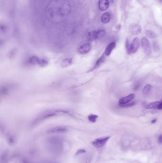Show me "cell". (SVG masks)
<instances>
[{
    "instance_id": "obj_25",
    "label": "cell",
    "mask_w": 162,
    "mask_h": 163,
    "mask_svg": "<svg viewBox=\"0 0 162 163\" xmlns=\"http://www.w3.org/2000/svg\"><path fill=\"white\" fill-rule=\"evenodd\" d=\"M7 141L9 144L10 145H13L15 142V139L13 137L12 135H9L8 136Z\"/></svg>"
},
{
    "instance_id": "obj_20",
    "label": "cell",
    "mask_w": 162,
    "mask_h": 163,
    "mask_svg": "<svg viewBox=\"0 0 162 163\" xmlns=\"http://www.w3.org/2000/svg\"><path fill=\"white\" fill-rule=\"evenodd\" d=\"M135 105H136V103L134 102H131V103H127V104H124V105H120L119 106L121 107L127 108V107H132V106H133Z\"/></svg>"
},
{
    "instance_id": "obj_17",
    "label": "cell",
    "mask_w": 162,
    "mask_h": 163,
    "mask_svg": "<svg viewBox=\"0 0 162 163\" xmlns=\"http://www.w3.org/2000/svg\"><path fill=\"white\" fill-rule=\"evenodd\" d=\"M145 34L149 38L153 39L155 38L156 37V34L155 33V32H153L151 30H147L145 31Z\"/></svg>"
},
{
    "instance_id": "obj_13",
    "label": "cell",
    "mask_w": 162,
    "mask_h": 163,
    "mask_svg": "<svg viewBox=\"0 0 162 163\" xmlns=\"http://www.w3.org/2000/svg\"><path fill=\"white\" fill-rule=\"evenodd\" d=\"M111 18V14L109 12L105 13L102 14L101 17L102 23H107L109 22Z\"/></svg>"
},
{
    "instance_id": "obj_31",
    "label": "cell",
    "mask_w": 162,
    "mask_h": 163,
    "mask_svg": "<svg viewBox=\"0 0 162 163\" xmlns=\"http://www.w3.org/2000/svg\"><path fill=\"white\" fill-rule=\"evenodd\" d=\"M159 1L160 2H161V3H162V0H159Z\"/></svg>"
},
{
    "instance_id": "obj_30",
    "label": "cell",
    "mask_w": 162,
    "mask_h": 163,
    "mask_svg": "<svg viewBox=\"0 0 162 163\" xmlns=\"http://www.w3.org/2000/svg\"><path fill=\"white\" fill-rule=\"evenodd\" d=\"M156 119H153V120H152L151 121V123L152 124H155V123L156 122Z\"/></svg>"
},
{
    "instance_id": "obj_9",
    "label": "cell",
    "mask_w": 162,
    "mask_h": 163,
    "mask_svg": "<svg viewBox=\"0 0 162 163\" xmlns=\"http://www.w3.org/2000/svg\"><path fill=\"white\" fill-rule=\"evenodd\" d=\"M134 97V94H129L128 96L123 97V98H122L121 99L119 100V105H124V104L129 103L133 100Z\"/></svg>"
},
{
    "instance_id": "obj_27",
    "label": "cell",
    "mask_w": 162,
    "mask_h": 163,
    "mask_svg": "<svg viewBox=\"0 0 162 163\" xmlns=\"http://www.w3.org/2000/svg\"><path fill=\"white\" fill-rule=\"evenodd\" d=\"M141 84H140L139 83H138L134 85V90H137L139 89L141 87Z\"/></svg>"
},
{
    "instance_id": "obj_16",
    "label": "cell",
    "mask_w": 162,
    "mask_h": 163,
    "mask_svg": "<svg viewBox=\"0 0 162 163\" xmlns=\"http://www.w3.org/2000/svg\"><path fill=\"white\" fill-rule=\"evenodd\" d=\"M105 60V57L104 56V55L101 56L97 60V61L96 63V64H95L92 70H94V69H96L98 67H99V66H100L103 63L104 61Z\"/></svg>"
},
{
    "instance_id": "obj_3",
    "label": "cell",
    "mask_w": 162,
    "mask_h": 163,
    "mask_svg": "<svg viewBox=\"0 0 162 163\" xmlns=\"http://www.w3.org/2000/svg\"><path fill=\"white\" fill-rule=\"evenodd\" d=\"M110 138V136H106L104 137L97 138L94 140L93 141H92V144L95 147H101L105 145V144L107 142Z\"/></svg>"
},
{
    "instance_id": "obj_28",
    "label": "cell",
    "mask_w": 162,
    "mask_h": 163,
    "mask_svg": "<svg viewBox=\"0 0 162 163\" xmlns=\"http://www.w3.org/2000/svg\"><path fill=\"white\" fill-rule=\"evenodd\" d=\"M86 151L85 150L81 149H79V150L77 152L76 154L78 155H79L80 154H83V153H86Z\"/></svg>"
},
{
    "instance_id": "obj_19",
    "label": "cell",
    "mask_w": 162,
    "mask_h": 163,
    "mask_svg": "<svg viewBox=\"0 0 162 163\" xmlns=\"http://www.w3.org/2000/svg\"><path fill=\"white\" fill-rule=\"evenodd\" d=\"M98 118V116L97 115H93V114L89 115V116L88 117V119L89 121L92 123L96 122Z\"/></svg>"
},
{
    "instance_id": "obj_12",
    "label": "cell",
    "mask_w": 162,
    "mask_h": 163,
    "mask_svg": "<svg viewBox=\"0 0 162 163\" xmlns=\"http://www.w3.org/2000/svg\"><path fill=\"white\" fill-rule=\"evenodd\" d=\"M41 58H39L38 57L36 56H33L30 57L28 60V62L31 65H39L40 63Z\"/></svg>"
},
{
    "instance_id": "obj_18",
    "label": "cell",
    "mask_w": 162,
    "mask_h": 163,
    "mask_svg": "<svg viewBox=\"0 0 162 163\" xmlns=\"http://www.w3.org/2000/svg\"><path fill=\"white\" fill-rule=\"evenodd\" d=\"M152 89V85L150 84H147L144 87L143 90V93L144 95H147L149 93L151 90Z\"/></svg>"
},
{
    "instance_id": "obj_11",
    "label": "cell",
    "mask_w": 162,
    "mask_h": 163,
    "mask_svg": "<svg viewBox=\"0 0 162 163\" xmlns=\"http://www.w3.org/2000/svg\"><path fill=\"white\" fill-rule=\"evenodd\" d=\"M98 31H92L89 32L88 35L87 39L89 41H93L98 39Z\"/></svg>"
},
{
    "instance_id": "obj_5",
    "label": "cell",
    "mask_w": 162,
    "mask_h": 163,
    "mask_svg": "<svg viewBox=\"0 0 162 163\" xmlns=\"http://www.w3.org/2000/svg\"><path fill=\"white\" fill-rule=\"evenodd\" d=\"M129 31L133 34H138L141 33L142 28L141 26L137 23H132L129 26Z\"/></svg>"
},
{
    "instance_id": "obj_21",
    "label": "cell",
    "mask_w": 162,
    "mask_h": 163,
    "mask_svg": "<svg viewBox=\"0 0 162 163\" xmlns=\"http://www.w3.org/2000/svg\"><path fill=\"white\" fill-rule=\"evenodd\" d=\"M126 48L127 50V53L128 54H131V52H130V44H129V42L128 39H127L126 42Z\"/></svg>"
},
{
    "instance_id": "obj_15",
    "label": "cell",
    "mask_w": 162,
    "mask_h": 163,
    "mask_svg": "<svg viewBox=\"0 0 162 163\" xmlns=\"http://www.w3.org/2000/svg\"><path fill=\"white\" fill-rule=\"evenodd\" d=\"M160 104V101L157 102H152L148 104L146 106V108L147 109H158L159 106Z\"/></svg>"
},
{
    "instance_id": "obj_4",
    "label": "cell",
    "mask_w": 162,
    "mask_h": 163,
    "mask_svg": "<svg viewBox=\"0 0 162 163\" xmlns=\"http://www.w3.org/2000/svg\"><path fill=\"white\" fill-rule=\"evenodd\" d=\"M68 131V128L65 126H58L51 128L47 131L48 134H56V133H64Z\"/></svg>"
},
{
    "instance_id": "obj_8",
    "label": "cell",
    "mask_w": 162,
    "mask_h": 163,
    "mask_svg": "<svg viewBox=\"0 0 162 163\" xmlns=\"http://www.w3.org/2000/svg\"><path fill=\"white\" fill-rule=\"evenodd\" d=\"M109 2L108 0H99V8L101 11H105L109 7Z\"/></svg>"
},
{
    "instance_id": "obj_22",
    "label": "cell",
    "mask_w": 162,
    "mask_h": 163,
    "mask_svg": "<svg viewBox=\"0 0 162 163\" xmlns=\"http://www.w3.org/2000/svg\"><path fill=\"white\" fill-rule=\"evenodd\" d=\"M7 155L6 153H3L1 156V163H7Z\"/></svg>"
},
{
    "instance_id": "obj_2",
    "label": "cell",
    "mask_w": 162,
    "mask_h": 163,
    "mask_svg": "<svg viewBox=\"0 0 162 163\" xmlns=\"http://www.w3.org/2000/svg\"><path fill=\"white\" fill-rule=\"evenodd\" d=\"M141 43L144 51V54L147 55H149L151 54V49L150 43L148 39L145 37H143L141 39Z\"/></svg>"
},
{
    "instance_id": "obj_26",
    "label": "cell",
    "mask_w": 162,
    "mask_h": 163,
    "mask_svg": "<svg viewBox=\"0 0 162 163\" xmlns=\"http://www.w3.org/2000/svg\"><path fill=\"white\" fill-rule=\"evenodd\" d=\"M153 47H154V50H155V52H159L160 50V48L158 44L156 42H154L153 43Z\"/></svg>"
},
{
    "instance_id": "obj_1",
    "label": "cell",
    "mask_w": 162,
    "mask_h": 163,
    "mask_svg": "<svg viewBox=\"0 0 162 163\" xmlns=\"http://www.w3.org/2000/svg\"><path fill=\"white\" fill-rule=\"evenodd\" d=\"M47 148L51 153L54 154H61L63 151V141L58 137H53L49 138L47 143Z\"/></svg>"
},
{
    "instance_id": "obj_29",
    "label": "cell",
    "mask_w": 162,
    "mask_h": 163,
    "mask_svg": "<svg viewBox=\"0 0 162 163\" xmlns=\"http://www.w3.org/2000/svg\"><path fill=\"white\" fill-rule=\"evenodd\" d=\"M158 142L160 144H162V135H161L159 136L158 137Z\"/></svg>"
},
{
    "instance_id": "obj_6",
    "label": "cell",
    "mask_w": 162,
    "mask_h": 163,
    "mask_svg": "<svg viewBox=\"0 0 162 163\" xmlns=\"http://www.w3.org/2000/svg\"><path fill=\"white\" fill-rule=\"evenodd\" d=\"M139 39L135 38L130 44V52L131 54H134L139 48L140 46Z\"/></svg>"
},
{
    "instance_id": "obj_10",
    "label": "cell",
    "mask_w": 162,
    "mask_h": 163,
    "mask_svg": "<svg viewBox=\"0 0 162 163\" xmlns=\"http://www.w3.org/2000/svg\"><path fill=\"white\" fill-rule=\"evenodd\" d=\"M116 43L115 42H111L108 44V45L106 46V48L105 51V54L106 56H109V55L111 54L112 51L114 50V49L116 47Z\"/></svg>"
},
{
    "instance_id": "obj_7",
    "label": "cell",
    "mask_w": 162,
    "mask_h": 163,
    "mask_svg": "<svg viewBox=\"0 0 162 163\" xmlns=\"http://www.w3.org/2000/svg\"><path fill=\"white\" fill-rule=\"evenodd\" d=\"M91 45L89 43H84L79 47L78 52L80 54H85L89 53L91 49Z\"/></svg>"
},
{
    "instance_id": "obj_14",
    "label": "cell",
    "mask_w": 162,
    "mask_h": 163,
    "mask_svg": "<svg viewBox=\"0 0 162 163\" xmlns=\"http://www.w3.org/2000/svg\"><path fill=\"white\" fill-rule=\"evenodd\" d=\"M72 63V59L71 58H67L64 59L61 62V66L64 68L71 65Z\"/></svg>"
},
{
    "instance_id": "obj_24",
    "label": "cell",
    "mask_w": 162,
    "mask_h": 163,
    "mask_svg": "<svg viewBox=\"0 0 162 163\" xmlns=\"http://www.w3.org/2000/svg\"><path fill=\"white\" fill-rule=\"evenodd\" d=\"M48 64V62L47 61L46 59H41L39 66L43 67V66H47Z\"/></svg>"
},
{
    "instance_id": "obj_23",
    "label": "cell",
    "mask_w": 162,
    "mask_h": 163,
    "mask_svg": "<svg viewBox=\"0 0 162 163\" xmlns=\"http://www.w3.org/2000/svg\"><path fill=\"white\" fill-rule=\"evenodd\" d=\"M98 38H100L103 37H104V36L106 34V32L103 30V29H101V30H99L98 31Z\"/></svg>"
},
{
    "instance_id": "obj_32",
    "label": "cell",
    "mask_w": 162,
    "mask_h": 163,
    "mask_svg": "<svg viewBox=\"0 0 162 163\" xmlns=\"http://www.w3.org/2000/svg\"><path fill=\"white\" fill-rule=\"evenodd\" d=\"M48 163V162H46V163Z\"/></svg>"
}]
</instances>
